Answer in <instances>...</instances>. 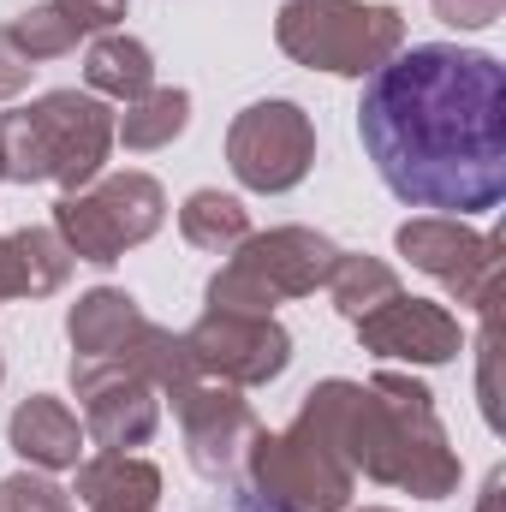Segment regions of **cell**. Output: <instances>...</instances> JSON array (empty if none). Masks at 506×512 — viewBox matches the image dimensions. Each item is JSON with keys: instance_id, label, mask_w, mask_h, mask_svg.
I'll return each instance as SVG.
<instances>
[{"instance_id": "cell-1", "label": "cell", "mask_w": 506, "mask_h": 512, "mask_svg": "<svg viewBox=\"0 0 506 512\" xmlns=\"http://www.w3.org/2000/svg\"><path fill=\"white\" fill-rule=\"evenodd\" d=\"M358 137L381 185L411 209L489 215L506 197V72L459 42L399 48L370 72Z\"/></svg>"}, {"instance_id": "cell-2", "label": "cell", "mask_w": 506, "mask_h": 512, "mask_svg": "<svg viewBox=\"0 0 506 512\" xmlns=\"http://www.w3.org/2000/svg\"><path fill=\"white\" fill-rule=\"evenodd\" d=\"M352 471L370 483L405 489L417 501H447L459 489V453L447 447V429L435 417V393L411 376L381 370L370 382H322L298 405Z\"/></svg>"}, {"instance_id": "cell-3", "label": "cell", "mask_w": 506, "mask_h": 512, "mask_svg": "<svg viewBox=\"0 0 506 512\" xmlns=\"http://www.w3.org/2000/svg\"><path fill=\"white\" fill-rule=\"evenodd\" d=\"M114 108L90 90H48L42 102L0 114V179L12 185H66L84 191L102 179L114 149Z\"/></svg>"}, {"instance_id": "cell-4", "label": "cell", "mask_w": 506, "mask_h": 512, "mask_svg": "<svg viewBox=\"0 0 506 512\" xmlns=\"http://www.w3.org/2000/svg\"><path fill=\"white\" fill-rule=\"evenodd\" d=\"M274 42L310 72L370 78L405 48V18L381 0H286L274 18Z\"/></svg>"}, {"instance_id": "cell-5", "label": "cell", "mask_w": 506, "mask_h": 512, "mask_svg": "<svg viewBox=\"0 0 506 512\" xmlns=\"http://www.w3.org/2000/svg\"><path fill=\"white\" fill-rule=\"evenodd\" d=\"M340 262V245L316 227H274L251 233L245 245H233L221 274L209 280V310H239V316H274V304L286 298H310L316 286H328Z\"/></svg>"}, {"instance_id": "cell-6", "label": "cell", "mask_w": 506, "mask_h": 512, "mask_svg": "<svg viewBox=\"0 0 506 512\" xmlns=\"http://www.w3.org/2000/svg\"><path fill=\"white\" fill-rule=\"evenodd\" d=\"M245 471H251V489L262 495L268 512H346L352 477H358L304 411L292 417V429L256 435Z\"/></svg>"}, {"instance_id": "cell-7", "label": "cell", "mask_w": 506, "mask_h": 512, "mask_svg": "<svg viewBox=\"0 0 506 512\" xmlns=\"http://www.w3.org/2000/svg\"><path fill=\"white\" fill-rule=\"evenodd\" d=\"M161 221H167V197L149 173H108L54 203V233L66 239V251L78 262H96V268H108L131 245L155 239Z\"/></svg>"}, {"instance_id": "cell-8", "label": "cell", "mask_w": 506, "mask_h": 512, "mask_svg": "<svg viewBox=\"0 0 506 512\" xmlns=\"http://www.w3.org/2000/svg\"><path fill=\"white\" fill-rule=\"evenodd\" d=\"M393 245L411 268L441 280L459 304H471L477 316H495L501 304V239L495 233H471L453 215H417L393 233Z\"/></svg>"}, {"instance_id": "cell-9", "label": "cell", "mask_w": 506, "mask_h": 512, "mask_svg": "<svg viewBox=\"0 0 506 512\" xmlns=\"http://www.w3.org/2000/svg\"><path fill=\"white\" fill-rule=\"evenodd\" d=\"M316 161V126L298 102H251L227 126V167L245 191H292Z\"/></svg>"}, {"instance_id": "cell-10", "label": "cell", "mask_w": 506, "mask_h": 512, "mask_svg": "<svg viewBox=\"0 0 506 512\" xmlns=\"http://www.w3.org/2000/svg\"><path fill=\"white\" fill-rule=\"evenodd\" d=\"M185 352L197 376L227 387H262L292 364V334L274 316H239V310H203V322L185 334Z\"/></svg>"}, {"instance_id": "cell-11", "label": "cell", "mask_w": 506, "mask_h": 512, "mask_svg": "<svg viewBox=\"0 0 506 512\" xmlns=\"http://www.w3.org/2000/svg\"><path fill=\"white\" fill-rule=\"evenodd\" d=\"M173 417L185 429L191 471L209 477V483H233L245 471V459H251V441L262 435L251 405L227 382H209V376H197L191 387L173 393Z\"/></svg>"}, {"instance_id": "cell-12", "label": "cell", "mask_w": 506, "mask_h": 512, "mask_svg": "<svg viewBox=\"0 0 506 512\" xmlns=\"http://www.w3.org/2000/svg\"><path fill=\"white\" fill-rule=\"evenodd\" d=\"M72 393L84 405V435L102 453H131L161 429V393L126 364H84L72 358Z\"/></svg>"}, {"instance_id": "cell-13", "label": "cell", "mask_w": 506, "mask_h": 512, "mask_svg": "<svg viewBox=\"0 0 506 512\" xmlns=\"http://www.w3.org/2000/svg\"><path fill=\"white\" fill-rule=\"evenodd\" d=\"M358 328V340H364V352H376V358H405V364H447V358H459V346H465V334H459V316L453 310H441V304H429V298H387L376 304L364 322H352Z\"/></svg>"}, {"instance_id": "cell-14", "label": "cell", "mask_w": 506, "mask_h": 512, "mask_svg": "<svg viewBox=\"0 0 506 512\" xmlns=\"http://www.w3.org/2000/svg\"><path fill=\"white\" fill-rule=\"evenodd\" d=\"M143 328H149V316L120 286H96L66 310V340L84 364H126V352L143 340Z\"/></svg>"}, {"instance_id": "cell-15", "label": "cell", "mask_w": 506, "mask_h": 512, "mask_svg": "<svg viewBox=\"0 0 506 512\" xmlns=\"http://www.w3.org/2000/svg\"><path fill=\"white\" fill-rule=\"evenodd\" d=\"M6 441H12V453H18L30 471H78L90 435H84V423L66 411V399L30 393V399L12 411V423H6Z\"/></svg>"}, {"instance_id": "cell-16", "label": "cell", "mask_w": 506, "mask_h": 512, "mask_svg": "<svg viewBox=\"0 0 506 512\" xmlns=\"http://www.w3.org/2000/svg\"><path fill=\"white\" fill-rule=\"evenodd\" d=\"M78 256L54 227H18L0 239V298H54L72 280Z\"/></svg>"}, {"instance_id": "cell-17", "label": "cell", "mask_w": 506, "mask_h": 512, "mask_svg": "<svg viewBox=\"0 0 506 512\" xmlns=\"http://www.w3.org/2000/svg\"><path fill=\"white\" fill-rule=\"evenodd\" d=\"M78 507L84 512H155L161 501V471L137 453H102L78 465Z\"/></svg>"}, {"instance_id": "cell-18", "label": "cell", "mask_w": 506, "mask_h": 512, "mask_svg": "<svg viewBox=\"0 0 506 512\" xmlns=\"http://www.w3.org/2000/svg\"><path fill=\"white\" fill-rule=\"evenodd\" d=\"M84 84L90 96H114V102H137L155 90V54L126 36V30H102L84 54Z\"/></svg>"}, {"instance_id": "cell-19", "label": "cell", "mask_w": 506, "mask_h": 512, "mask_svg": "<svg viewBox=\"0 0 506 512\" xmlns=\"http://www.w3.org/2000/svg\"><path fill=\"white\" fill-rule=\"evenodd\" d=\"M179 233H185V245H197V251L227 256L233 245L251 239V209H245L239 197H227V191H191L185 209H179Z\"/></svg>"}, {"instance_id": "cell-20", "label": "cell", "mask_w": 506, "mask_h": 512, "mask_svg": "<svg viewBox=\"0 0 506 512\" xmlns=\"http://www.w3.org/2000/svg\"><path fill=\"white\" fill-rule=\"evenodd\" d=\"M185 126H191V96L185 90H149V96L126 102V114L114 120V143L149 155V149H167Z\"/></svg>"}, {"instance_id": "cell-21", "label": "cell", "mask_w": 506, "mask_h": 512, "mask_svg": "<svg viewBox=\"0 0 506 512\" xmlns=\"http://www.w3.org/2000/svg\"><path fill=\"white\" fill-rule=\"evenodd\" d=\"M328 292H334V310H340L346 322H364V316H370L376 304L399 298V274H393L387 262H376V256H352V251H340L334 274H328Z\"/></svg>"}, {"instance_id": "cell-22", "label": "cell", "mask_w": 506, "mask_h": 512, "mask_svg": "<svg viewBox=\"0 0 506 512\" xmlns=\"http://www.w3.org/2000/svg\"><path fill=\"white\" fill-rule=\"evenodd\" d=\"M6 36H12V42H18V54L36 66V60H60V54H72L84 30H78V24H72V18H66L54 0H48V6H30V12H18V18L6 24Z\"/></svg>"}, {"instance_id": "cell-23", "label": "cell", "mask_w": 506, "mask_h": 512, "mask_svg": "<svg viewBox=\"0 0 506 512\" xmlns=\"http://www.w3.org/2000/svg\"><path fill=\"white\" fill-rule=\"evenodd\" d=\"M0 512H78L60 483H48L42 471H18L0 483Z\"/></svg>"}, {"instance_id": "cell-24", "label": "cell", "mask_w": 506, "mask_h": 512, "mask_svg": "<svg viewBox=\"0 0 506 512\" xmlns=\"http://www.w3.org/2000/svg\"><path fill=\"white\" fill-rule=\"evenodd\" d=\"M506 12V0H435V18L453 30H489Z\"/></svg>"}, {"instance_id": "cell-25", "label": "cell", "mask_w": 506, "mask_h": 512, "mask_svg": "<svg viewBox=\"0 0 506 512\" xmlns=\"http://www.w3.org/2000/svg\"><path fill=\"white\" fill-rule=\"evenodd\" d=\"M54 6H60L84 36H90V30H114V24L126 18V0H54Z\"/></svg>"}, {"instance_id": "cell-26", "label": "cell", "mask_w": 506, "mask_h": 512, "mask_svg": "<svg viewBox=\"0 0 506 512\" xmlns=\"http://www.w3.org/2000/svg\"><path fill=\"white\" fill-rule=\"evenodd\" d=\"M30 72H36V66L18 54V42H12V36H6V24H0V102L24 96V90H30Z\"/></svg>"}, {"instance_id": "cell-27", "label": "cell", "mask_w": 506, "mask_h": 512, "mask_svg": "<svg viewBox=\"0 0 506 512\" xmlns=\"http://www.w3.org/2000/svg\"><path fill=\"white\" fill-rule=\"evenodd\" d=\"M477 512H501V471L489 477V489H483V507H477Z\"/></svg>"}, {"instance_id": "cell-28", "label": "cell", "mask_w": 506, "mask_h": 512, "mask_svg": "<svg viewBox=\"0 0 506 512\" xmlns=\"http://www.w3.org/2000/svg\"><path fill=\"white\" fill-rule=\"evenodd\" d=\"M364 512H387V507H364Z\"/></svg>"}, {"instance_id": "cell-29", "label": "cell", "mask_w": 506, "mask_h": 512, "mask_svg": "<svg viewBox=\"0 0 506 512\" xmlns=\"http://www.w3.org/2000/svg\"><path fill=\"white\" fill-rule=\"evenodd\" d=\"M0 376H6V358H0Z\"/></svg>"}]
</instances>
